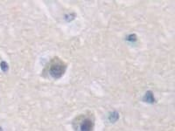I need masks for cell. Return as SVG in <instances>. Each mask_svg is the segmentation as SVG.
<instances>
[{
	"instance_id": "obj_1",
	"label": "cell",
	"mask_w": 175,
	"mask_h": 131,
	"mask_svg": "<svg viewBox=\"0 0 175 131\" xmlns=\"http://www.w3.org/2000/svg\"><path fill=\"white\" fill-rule=\"evenodd\" d=\"M66 69H67L66 63L58 57H55L49 61L45 71L51 77L55 79H59L65 73Z\"/></svg>"
},
{
	"instance_id": "obj_2",
	"label": "cell",
	"mask_w": 175,
	"mask_h": 131,
	"mask_svg": "<svg viewBox=\"0 0 175 131\" xmlns=\"http://www.w3.org/2000/svg\"><path fill=\"white\" fill-rule=\"evenodd\" d=\"M94 125V118L87 115H80L74 121V127L78 131H92Z\"/></svg>"
},
{
	"instance_id": "obj_3",
	"label": "cell",
	"mask_w": 175,
	"mask_h": 131,
	"mask_svg": "<svg viewBox=\"0 0 175 131\" xmlns=\"http://www.w3.org/2000/svg\"><path fill=\"white\" fill-rule=\"evenodd\" d=\"M144 100L146 101V102H148V103H153V102H155L154 96H153V95H152V93L151 91H148L146 93V96L144 97Z\"/></svg>"
},
{
	"instance_id": "obj_4",
	"label": "cell",
	"mask_w": 175,
	"mask_h": 131,
	"mask_svg": "<svg viewBox=\"0 0 175 131\" xmlns=\"http://www.w3.org/2000/svg\"><path fill=\"white\" fill-rule=\"evenodd\" d=\"M2 67H3V70H4V71H5V70H6V68L8 69V66L7 65L5 66V63H4V62H3V63H2Z\"/></svg>"
},
{
	"instance_id": "obj_5",
	"label": "cell",
	"mask_w": 175,
	"mask_h": 131,
	"mask_svg": "<svg viewBox=\"0 0 175 131\" xmlns=\"http://www.w3.org/2000/svg\"><path fill=\"white\" fill-rule=\"evenodd\" d=\"M0 131H2V130H1V128H0Z\"/></svg>"
}]
</instances>
